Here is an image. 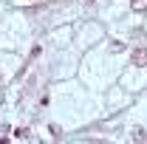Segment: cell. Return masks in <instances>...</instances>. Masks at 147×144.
Here are the masks:
<instances>
[{"label": "cell", "instance_id": "6da1fadb", "mask_svg": "<svg viewBox=\"0 0 147 144\" xmlns=\"http://www.w3.org/2000/svg\"><path fill=\"white\" fill-rule=\"evenodd\" d=\"M133 65H147V48H136L133 51Z\"/></svg>", "mask_w": 147, "mask_h": 144}, {"label": "cell", "instance_id": "7a4b0ae2", "mask_svg": "<svg viewBox=\"0 0 147 144\" xmlns=\"http://www.w3.org/2000/svg\"><path fill=\"white\" fill-rule=\"evenodd\" d=\"M147 9V0H133V11H144Z\"/></svg>", "mask_w": 147, "mask_h": 144}, {"label": "cell", "instance_id": "3957f363", "mask_svg": "<svg viewBox=\"0 0 147 144\" xmlns=\"http://www.w3.org/2000/svg\"><path fill=\"white\" fill-rule=\"evenodd\" d=\"M147 136H144V130H133V141H144Z\"/></svg>", "mask_w": 147, "mask_h": 144}]
</instances>
